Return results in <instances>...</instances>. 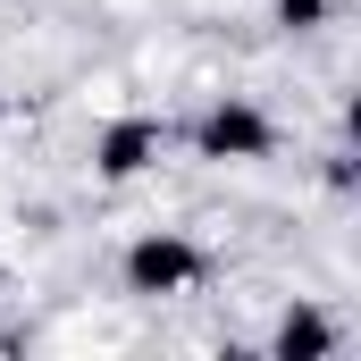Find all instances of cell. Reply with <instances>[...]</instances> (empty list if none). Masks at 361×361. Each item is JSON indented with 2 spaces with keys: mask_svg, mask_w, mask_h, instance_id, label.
<instances>
[{
  "mask_svg": "<svg viewBox=\"0 0 361 361\" xmlns=\"http://www.w3.org/2000/svg\"><path fill=\"white\" fill-rule=\"evenodd\" d=\"M152 152H160V126H152V118H126V126L101 135V177H135Z\"/></svg>",
  "mask_w": 361,
  "mask_h": 361,
  "instance_id": "3",
  "label": "cell"
},
{
  "mask_svg": "<svg viewBox=\"0 0 361 361\" xmlns=\"http://www.w3.org/2000/svg\"><path fill=\"white\" fill-rule=\"evenodd\" d=\"M277 17L302 34V25H319V17H328V0H277Z\"/></svg>",
  "mask_w": 361,
  "mask_h": 361,
  "instance_id": "5",
  "label": "cell"
},
{
  "mask_svg": "<svg viewBox=\"0 0 361 361\" xmlns=\"http://www.w3.org/2000/svg\"><path fill=\"white\" fill-rule=\"evenodd\" d=\"M277 353H328V319H319V311H294V319L277 328Z\"/></svg>",
  "mask_w": 361,
  "mask_h": 361,
  "instance_id": "4",
  "label": "cell"
},
{
  "mask_svg": "<svg viewBox=\"0 0 361 361\" xmlns=\"http://www.w3.org/2000/svg\"><path fill=\"white\" fill-rule=\"evenodd\" d=\"M126 277H135V294H169L185 277H202V252H193L185 235H143V244L126 252Z\"/></svg>",
  "mask_w": 361,
  "mask_h": 361,
  "instance_id": "1",
  "label": "cell"
},
{
  "mask_svg": "<svg viewBox=\"0 0 361 361\" xmlns=\"http://www.w3.org/2000/svg\"><path fill=\"white\" fill-rule=\"evenodd\" d=\"M202 152H210V160H252V152H269V118H261L252 101H219V109L202 118Z\"/></svg>",
  "mask_w": 361,
  "mask_h": 361,
  "instance_id": "2",
  "label": "cell"
}]
</instances>
